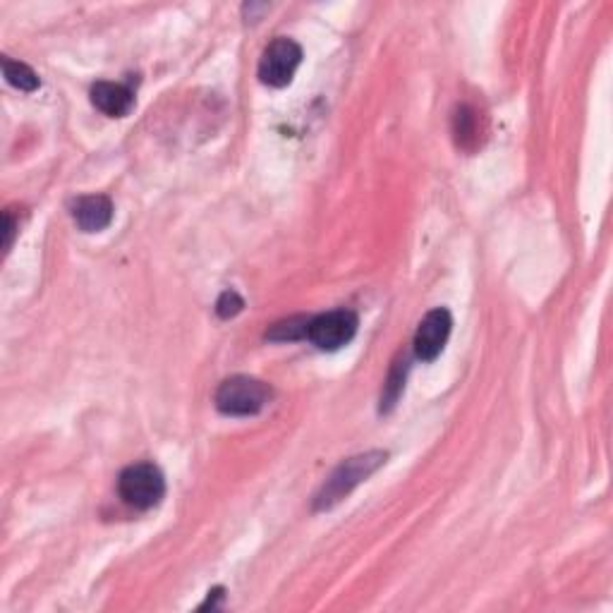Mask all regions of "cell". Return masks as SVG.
I'll use <instances>...</instances> for the list:
<instances>
[{
  "mask_svg": "<svg viewBox=\"0 0 613 613\" xmlns=\"http://www.w3.org/2000/svg\"><path fill=\"white\" fill-rule=\"evenodd\" d=\"M3 72H5V80H8L15 89H20V91L39 89V75H36V72L29 68L27 63L3 58Z\"/></svg>",
  "mask_w": 613,
  "mask_h": 613,
  "instance_id": "9c48e42d",
  "label": "cell"
},
{
  "mask_svg": "<svg viewBox=\"0 0 613 613\" xmlns=\"http://www.w3.org/2000/svg\"><path fill=\"white\" fill-rule=\"evenodd\" d=\"M451 326L453 319L446 307H436L432 312H427V317L417 326L415 341H412L417 360L434 362L443 352V348H446L448 336H451Z\"/></svg>",
  "mask_w": 613,
  "mask_h": 613,
  "instance_id": "8992f818",
  "label": "cell"
},
{
  "mask_svg": "<svg viewBox=\"0 0 613 613\" xmlns=\"http://www.w3.org/2000/svg\"><path fill=\"white\" fill-rule=\"evenodd\" d=\"M118 494L135 511H149L166 496V479L154 463L130 465L120 472Z\"/></svg>",
  "mask_w": 613,
  "mask_h": 613,
  "instance_id": "3957f363",
  "label": "cell"
},
{
  "mask_svg": "<svg viewBox=\"0 0 613 613\" xmlns=\"http://www.w3.org/2000/svg\"><path fill=\"white\" fill-rule=\"evenodd\" d=\"M403 381H405V367H396L391 369V376H388V384L384 396H381V410H391L393 405H396V400L400 398V393H403Z\"/></svg>",
  "mask_w": 613,
  "mask_h": 613,
  "instance_id": "7c38bea8",
  "label": "cell"
},
{
  "mask_svg": "<svg viewBox=\"0 0 613 613\" xmlns=\"http://www.w3.org/2000/svg\"><path fill=\"white\" fill-rule=\"evenodd\" d=\"M242 307H245V300L235 290H226L216 302V312L221 319H233L235 314L242 312Z\"/></svg>",
  "mask_w": 613,
  "mask_h": 613,
  "instance_id": "4fadbf2b",
  "label": "cell"
},
{
  "mask_svg": "<svg viewBox=\"0 0 613 613\" xmlns=\"http://www.w3.org/2000/svg\"><path fill=\"white\" fill-rule=\"evenodd\" d=\"M75 223L84 233H99L108 228L113 221V202L106 194H89V197L77 199L75 209H72Z\"/></svg>",
  "mask_w": 613,
  "mask_h": 613,
  "instance_id": "ba28073f",
  "label": "cell"
},
{
  "mask_svg": "<svg viewBox=\"0 0 613 613\" xmlns=\"http://www.w3.org/2000/svg\"><path fill=\"white\" fill-rule=\"evenodd\" d=\"M386 458L388 455L384 451H369L355 455V458H348L345 463L338 465L317 494V501H314L317 511H326V508L343 501L357 484H362L369 475H374V472L386 463Z\"/></svg>",
  "mask_w": 613,
  "mask_h": 613,
  "instance_id": "6da1fadb",
  "label": "cell"
},
{
  "mask_svg": "<svg viewBox=\"0 0 613 613\" xmlns=\"http://www.w3.org/2000/svg\"><path fill=\"white\" fill-rule=\"evenodd\" d=\"M357 326H360V319H357L355 312H350V309H333V312L309 319L307 338L319 350L333 352L341 350L343 345H348L355 338Z\"/></svg>",
  "mask_w": 613,
  "mask_h": 613,
  "instance_id": "5b68a950",
  "label": "cell"
},
{
  "mask_svg": "<svg viewBox=\"0 0 613 613\" xmlns=\"http://www.w3.org/2000/svg\"><path fill=\"white\" fill-rule=\"evenodd\" d=\"M216 408L228 417L259 415L271 400V388L252 376H230L216 391Z\"/></svg>",
  "mask_w": 613,
  "mask_h": 613,
  "instance_id": "7a4b0ae2",
  "label": "cell"
},
{
  "mask_svg": "<svg viewBox=\"0 0 613 613\" xmlns=\"http://www.w3.org/2000/svg\"><path fill=\"white\" fill-rule=\"evenodd\" d=\"M307 326L309 317L278 321L276 326H271V331H266V338H271V341H300V338H307Z\"/></svg>",
  "mask_w": 613,
  "mask_h": 613,
  "instance_id": "30bf717a",
  "label": "cell"
},
{
  "mask_svg": "<svg viewBox=\"0 0 613 613\" xmlns=\"http://www.w3.org/2000/svg\"><path fill=\"white\" fill-rule=\"evenodd\" d=\"M453 132L455 139H458L460 147H470V142L477 139V115L472 108L460 106L458 113L453 118Z\"/></svg>",
  "mask_w": 613,
  "mask_h": 613,
  "instance_id": "8fae6325",
  "label": "cell"
},
{
  "mask_svg": "<svg viewBox=\"0 0 613 613\" xmlns=\"http://www.w3.org/2000/svg\"><path fill=\"white\" fill-rule=\"evenodd\" d=\"M91 103L108 118H125L135 108V94L125 84L96 82L91 87Z\"/></svg>",
  "mask_w": 613,
  "mask_h": 613,
  "instance_id": "52a82bcc",
  "label": "cell"
},
{
  "mask_svg": "<svg viewBox=\"0 0 613 613\" xmlns=\"http://www.w3.org/2000/svg\"><path fill=\"white\" fill-rule=\"evenodd\" d=\"M15 233H17V223L15 218H12V211H5V252H10Z\"/></svg>",
  "mask_w": 613,
  "mask_h": 613,
  "instance_id": "5bb4252c",
  "label": "cell"
},
{
  "mask_svg": "<svg viewBox=\"0 0 613 613\" xmlns=\"http://www.w3.org/2000/svg\"><path fill=\"white\" fill-rule=\"evenodd\" d=\"M302 63V46L293 39L278 36L266 46L262 60H259V80L269 87H288L293 82L295 70Z\"/></svg>",
  "mask_w": 613,
  "mask_h": 613,
  "instance_id": "277c9868",
  "label": "cell"
}]
</instances>
